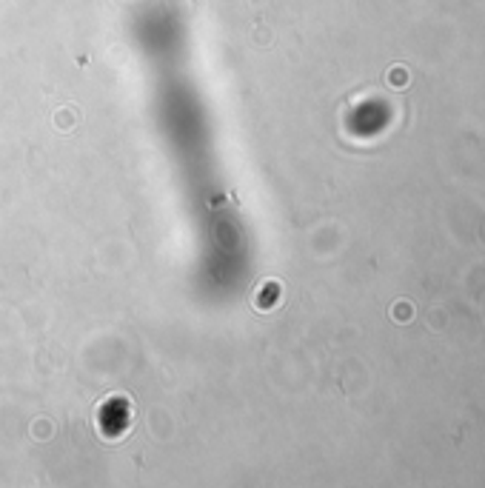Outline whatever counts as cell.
<instances>
[{"mask_svg": "<svg viewBox=\"0 0 485 488\" xmlns=\"http://www.w3.org/2000/svg\"><path fill=\"white\" fill-rule=\"evenodd\" d=\"M394 320H400V323L411 320V305H408V303H397V305H394Z\"/></svg>", "mask_w": 485, "mask_h": 488, "instance_id": "cell-1", "label": "cell"}]
</instances>
